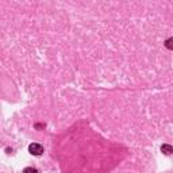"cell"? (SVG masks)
<instances>
[{"mask_svg":"<svg viewBox=\"0 0 173 173\" xmlns=\"http://www.w3.org/2000/svg\"><path fill=\"white\" fill-rule=\"evenodd\" d=\"M23 173H38V171H37L35 168H26V169L23 171Z\"/></svg>","mask_w":173,"mask_h":173,"instance_id":"cell-4","label":"cell"},{"mask_svg":"<svg viewBox=\"0 0 173 173\" xmlns=\"http://www.w3.org/2000/svg\"><path fill=\"white\" fill-rule=\"evenodd\" d=\"M28 151L34 156H41L43 153V147L41 146L39 143H31V145L28 146Z\"/></svg>","mask_w":173,"mask_h":173,"instance_id":"cell-1","label":"cell"},{"mask_svg":"<svg viewBox=\"0 0 173 173\" xmlns=\"http://www.w3.org/2000/svg\"><path fill=\"white\" fill-rule=\"evenodd\" d=\"M165 46L169 49V50H173V37L172 38H169V39H166L165 41Z\"/></svg>","mask_w":173,"mask_h":173,"instance_id":"cell-3","label":"cell"},{"mask_svg":"<svg viewBox=\"0 0 173 173\" xmlns=\"http://www.w3.org/2000/svg\"><path fill=\"white\" fill-rule=\"evenodd\" d=\"M161 151L164 154H172L173 153V146L171 145H162L161 146Z\"/></svg>","mask_w":173,"mask_h":173,"instance_id":"cell-2","label":"cell"}]
</instances>
